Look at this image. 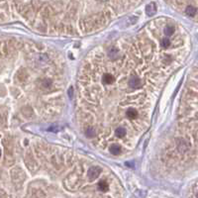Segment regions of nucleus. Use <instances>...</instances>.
Returning a JSON list of instances; mask_svg holds the SVG:
<instances>
[{
	"label": "nucleus",
	"mask_w": 198,
	"mask_h": 198,
	"mask_svg": "<svg viewBox=\"0 0 198 198\" xmlns=\"http://www.w3.org/2000/svg\"><path fill=\"white\" fill-rule=\"evenodd\" d=\"M129 86L131 88H140L142 86V82H141V79L138 76H132L129 79Z\"/></svg>",
	"instance_id": "obj_2"
},
{
	"label": "nucleus",
	"mask_w": 198,
	"mask_h": 198,
	"mask_svg": "<svg viewBox=\"0 0 198 198\" xmlns=\"http://www.w3.org/2000/svg\"><path fill=\"white\" fill-rule=\"evenodd\" d=\"M157 12V7H156V4L152 2V3H150L146 6V13L147 15L149 16H152L155 15Z\"/></svg>",
	"instance_id": "obj_3"
},
{
	"label": "nucleus",
	"mask_w": 198,
	"mask_h": 198,
	"mask_svg": "<svg viewBox=\"0 0 198 198\" xmlns=\"http://www.w3.org/2000/svg\"><path fill=\"white\" fill-rule=\"evenodd\" d=\"M196 11H197V10H196V8H195V7H193V6H187V8L185 9L186 14H187L188 16H191V17L195 16Z\"/></svg>",
	"instance_id": "obj_10"
},
{
	"label": "nucleus",
	"mask_w": 198,
	"mask_h": 198,
	"mask_svg": "<svg viewBox=\"0 0 198 198\" xmlns=\"http://www.w3.org/2000/svg\"><path fill=\"white\" fill-rule=\"evenodd\" d=\"M108 56L111 60H116L119 58V52L117 49H111L108 52Z\"/></svg>",
	"instance_id": "obj_8"
},
{
	"label": "nucleus",
	"mask_w": 198,
	"mask_h": 198,
	"mask_svg": "<svg viewBox=\"0 0 198 198\" xmlns=\"http://www.w3.org/2000/svg\"><path fill=\"white\" fill-rule=\"evenodd\" d=\"M174 33V27L173 26H167L165 28V34L167 36H171Z\"/></svg>",
	"instance_id": "obj_12"
},
{
	"label": "nucleus",
	"mask_w": 198,
	"mask_h": 198,
	"mask_svg": "<svg viewBox=\"0 0 198 198\" xmlns=\"http://www.w3.org/2000/svg\"><path fill=\"white\" fill-rule=\"evenodd\" d=\"M0 157H1V151H0Z\"/></svg>",
	"instance_id": "obj_15"
},
{
	"label": "nucleus",
	"mask_w": 198,
	"mask_h": 198,
	"mask_svg": "<svg viewBox=\"0 0 198 198\" xmlns=\"http://www.w3.org/2000/svg\"><path fill=\"white\" fill-rule=\"evenodd\" d=\"M126 133H127L126 129L123 128V127L117 128L116 131H115V135L117 136V137H119V138H122V137H124V136H126Z\"/></svg>",
	"instance_id": "obj_7"
},
{
	"label": "nucleus",
	"mask_w": 198,
	"mask_h": 198,
	"mask_svg": "<svg viewBox=\"0 0 198 198\" xmlns=\"http://www.w3.org/2000/svg\"><path fill=\"white\" fill-rule=\"evenodd\" d=\"M67 93H69V97L71 99L72 98V95H73V89H72V87H70L69 89V92H67Z\"/></svg>",
	"instance_id": "obj_14"
},
{
	"label": "nucleus",
	"mask_w": 198,
	"mask_h": 198,
	"mask_svg": "<svg viewBox=\"0 0 198 198\" xmlns=\"http://www.w3.org/2000/svg\"><path fill=\"white\" fill-rule=\"evenodd\" d=\"M101 172V168L100 167H90L88 169V178L90 180H94L96 179L98 176H99V174Z\"/></svg>",
	"instance_id": "obj_1"
},
{
	"label": "nucleus",
	"mask_w": 198,
	"mask_h": 198,
	"mask_svg": "<svg viewBox=\"0 0 198 198\" xmlns=\"http://www.w3.org/2000/svg\"><path fill=\"white\" fill-rule=\"evenodd\" d=\"M85 134H86V136L87 137H89V138H93L94 136L96 135V130L94 129V128H92V127H90V128H88L86 131H85Z\"/></svg>",
	"instance_id": "obj_11"
},
{
	"label": "nucleus",
	"mask_w": 198,
	"mask_h": 198,
	"mask_svg": "<svg viewBox=\"0 0 198 198\" xmlns=\"http://www.w3.org/2000/svg\"><path fill=\"white\" fill-rule=\"evenodd\" d=\"M169 45H171V41L167 39V38H165V39H162V42H161V46L162 48H167L169 47Z\"/></svg>",
	"instance_id": "obj_13"
},
{
	"label": "nucleus",
	"mask_w": 198,
	"mask_h": 198,
	"mask_svg": "<svg viewBox=\"0 0 198 198\" xmlns=\"http://www.w3.org/2000/svg\"><path fill=\"white\" fill-rule=\"evenodd\" d=\"M98 188L101 191H107V190L109 189V185H108V183H107L106 181H104V180H101V181L98 183Z\"/></svg>",
	"instance_id": "obj_9"
},
{
	"label": "nucleus",
	"mask_w": 198,
	"mask_h": 198,
	"mask_svg": "<svg viewBox=\"0 0 198 198\" xmlns=\"http://www.w3.org/2000/svg\"><path fill=\"white\" fill-rule=\"evenodd\" d=\"M114 80H115V77L112 75H110V73H105L102 77V81L105 84H111L114 82Z\"/></svg>",
	"instance_id": "obj_4"
},
{
	"label": "nucleus",
	"mask_w": 198,
	"mask_h": 198,
	"mask_svg": "<svg viewBox=\"0 0 198 198\" xmlns=\"http://www.w3.org/2000/svg\"><path fill=\"white\" fill-rule=\"evenodd\" d=\"M110 152H111L112 155L117 156V155H119V154L121 152V147L119 146V145H117V144L112 145V146L110 147Z\"/></svg>",
	"instance_id": "obj_5"
},
{
	"label": "nucleus",
	"mask_w": 198,
	"mask_h": 198,
	"mask_svg": "<svg viewBox=\"0 0 198 198\" xmlns=\"http://www.w3.org/2000/svg\"><path fill=\"white\" fill-rule=\"evenodd\" d=\"M126 115H127V117L130 118V119H135L136 117L138 116V112L136 111V109H134V108H129V109L127 110Z\"/></svg>",
	"instance_id": "obj_6"
}]
</instances>
